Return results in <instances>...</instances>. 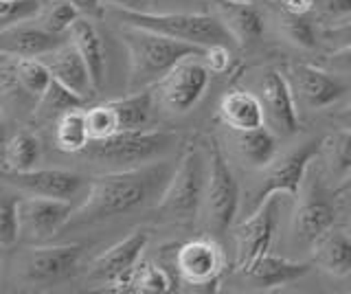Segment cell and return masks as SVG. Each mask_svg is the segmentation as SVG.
Segmentation results:
<instances>
[{"mask_svg":"<svg viewBox=\"0 0 351 294\" xmlns=\"http://www.w3.org/2000/svg\"><path fill=\"white\" fill-rule=\"evenodd\" d=\"M281 211V193L263 200L255 211L235 228V270H246L257 259L270 253Z\"/></svg>","mask_w":351,"mask_h":294,"instance_id":"cell-9","label":"cell"},{"mask_svg":"<svg viewBox=\"0 0 351 294\" xmlns=\"http://www.w3.org/2000/svg\"><path fill=\"white\" fill-rule=\"evenodd\" d=\"M5 182L11 189L27 195H42V198H58L71 200L86 187V178L75 171L66 169H29L3 173Z\"/></svg>","mask_w":351,"mask_h":294,"instance_id":"cell-16","label":"cell"},{"mask_svg":"<svg viewBox=\"0 0 351 294\" xmlns=\"http://www.w3.org/2000/svg\"><path fill=\"white\" fill-rule=\"evenodd\" d=\"M176 290V281L167 270L154 264H138L132 281V292L143 294H165Z\"/></svg>","mask_w":351,"mask_h":294,"instance_id":"cell-34","label":"cell"},{"mask_svg":"<svg viewBox=\"0 0 351 294\" xmlns=\"http://www.w3.org/2000/svg\"><path fill=\"white\" fill-rule=\"evenodd\" d=\"M226 257L213 237H195L176 250V272L182 283L202 290H215L224 275Z\"/></svg>","mask_w":351,"mask_h":294,"instance_id":"cell-13","label":"cell"},{"mask_svg":"<svg viewBox=\"0 0 351 294\" xmlns=\"http://www.w3.org/2000/svg\"><path fill=\"white\" fill-rule=\"evenodd\" d=\"M40 156H42V143H40V138L33 134V132H29V130H20V132H16L5 143L3 173L36 169Z\"/></svg>","mask_w":351,"mask_h":294,"instance_id":"cell-28","label":"cell"},{"mask_svg":"<svg viewBox=\"0 0 351 294\" xmlns=\"http://www.w3.org/2000/svg\"><path fill=\"white\" fill-rule=\"evenodd\" d=\"M71 3L80 9L82 16H86V18H101L104 9H106L104 0H71Z\"/></svg>","mask_w":351,"mask_h":294,"instance_id":"cell-43","label":"cell"},{"mask_svg":"<svg viewBox=\"0 0 351 294\" xmlns=\"http://www.w3.org/2000/svg\"><path fill=\"white\" fill-rule=\"evenodd\" d=\"M55 147L64 154H82L90 145V127H88V114L86 110L73 108L66 110L62 117L55 119Z\"/></svg>","mask_w":351,"mask_h":294,"instance_id":"cell-26","label":"cell"},{"mask_svg":"<svg viewBox=\"0 0 351 294\" xmlns=\"http://www.w3.org/2000/svg\"><path fill=\"white\" fill-rule=\"evenodd\" d=\"M336 189H338V191H351V173H349V176H347V178H345L343 182L338 184Z\"/></svg>","mask_w":351,"mask_h":294,"instance_id":"cell-45","label":"cell"},{"mask_svg":"<svg viewBox=\"0 0 351 294\" xmlns=\"http://www.w3.org/2000/svg\"><path fill=\"white\" fill-rule=\"evenodd\" d=\"M285 77L294 93L296 106H303L307 110H323L336 103L338 99L349 93V82H345L334 71L312 66V64H288L285 66Z\"/></svg>","mask_w":351,"mask_h":294,"instance_id":"cell-12","label":"cell"},{"mask_svg":"<svg viewBox=\"0 0 351 294\" xmlns=\"http://www.w3.org/2000/svg\"><path fill=\"white\" fill-rule=\"evenodd\" d=\"M321 143L323 140H307L263 167L257 187L248 195V213L255 211L263 200L274 193H288L296 198L307 178V171L312 167V160L321 156Z\"/></svg>","mask_w":351,"mask_h":294,"instance_id":"cell-7","label":"cell"},{"mask_svg":"<svg viewBox=\"0 0 351 294\" xmlns=\"http://www.w3.org/2000/svg\"><path fill=\"white\" fill-rule=\"evenodd\" d=\"M239 209V184L233 169L228 167L224 154L215 140L208 143V182L202 204L208 233L219 235L233 224Z\"/></svg>","mask_w":351,"mask_h":294,"instance_id":"cell-8","label":"cell"},{"mask_svg":"<svg viewBox=\"0 0 351 294\" xmlns=\"http://www.w3.org/2000/svg\"><path fill=\"white\" fill-rule=\"evenodd\" d=\"M20 193V191H18ZM5 193L0 202V246L9 250L20 239V195Z\"/></svg>","mask_w":351,"mask_h":294,"instance_id":"cell-35","label":"cell"},{"mask_svg":"<svg viewBox=\"0 0 351 294\" xmlns=\"http://www.w3.org/2000/svg\"><path fill=\"white\" fill-rule=\"evenodd\" d=\"M11 58V56H9ZM16 79L31 99H40L53 82V75L42 58H11Z\"/></svg>","mask_w":351,"mask_h":294,"instance_id":"cell-30","label":"cell"},{"mask_svg":"<svg viewBox=\"0 0 351 294\" xmlns=\"http://www.w3.org/2000/svg\"><path fill=\"white\" fill-rule=\"evenodd\" d=\"M121 42L128 51V84L125 93H141L156 88L176 64L191 56H200L204 49L173 40L156 31L123 25Z\"/></svg>","mask_w":351,"mask_h":294,"instance_id":"cell-2","label":"cell"},{"mask_svg":"<svg viewBox=\"0 0 351 294\" xmlns=\"http://www.w3.org/2000/svg\"><path fill=\"white\" fill-rule=\"evenodd\" d=\"M277 27L281 31V36L288 40L290 45L299 47V49H307V51L316 49L318 36H316L312 23L307 20V16H292V14H285L279 9Z\"/></svg>","mask_w":351,"mask_h":294,"instance_id":"cell-33","label":"cell"},{"mask_svg":"<svg viewBox=\"0 0 351 294\" xmlns=\"http://www.w3.org/2000/svg\"><path fill=\"white\" fill-rule=\"evenodd\" d=\"M82 259L80 244H62V246H36L22 259V275L29 283H58L71 277Z\"/></svg>","mask_w":351,"mask_h":294,"instance_id":"cell-17","label":"cell"},{"mask_svg":"<svg viewBox=\"0 0 351 294\" xmlns=\"http://www.w3.org/2000/svg\"><path fill=\"white\" fill-rule=\"evenodd\" d=\"M75 206L71 200L27 195L20 200V239L29 244L49 242L64 226H69Z\"/></svg>","mask_w":351,"mask_h":294,"instance_id":"cell-14","label":"cell"},{"mask_svg":"<svg viewBox=\"0 0 351 294\" xmlns=\"http://www.w3.org/2000/svg\"><path fill=\"white\" fill-rule=\"evenodd\" d=\"M349 226H351V209H349Z\"/></svg>","mask_w":351,"mask_h":294,"instance_id":"cell-47","label":"cell"},{"mask_svg":"<svg viewBox=\"0 0 351 294\" xmlns=\"http://www.w3.org/2000/svg\"><path fill=\"white\" fill-rule=\"evenodd\" d=\"M219 119L230 130H255L266 125V114L257 93L252 90H230L219 101Z\"/></svg>","mask_w":351,"mask_h":294,"instance_id":"cell-25","label":"cell"},{"mask_svg":"<svg viewBox=\"0 0 351 294\" xmlns=\"http://www.w3.org/2000/svg\"><path fill=\"white\" fill-rule=\"evenodd\" d=\"M165 3H171V0H152V5H165Z\"/></svg>","mask_w":351,"mask_h":294,"instance_id":"cell-46","label":"cell"},{"mask_svg":"<svg viewBox=\"0 0 351 294\" xmlns=\"http://www.w3.org/2000/svg\"><path fill=\"white\" fill-rule=\"evenodd\" d=\"M69 40L77 47V51L82 53V58L86 60L88 69H90V77L97 93L104 88L106 77H108V60H106V49L104 40L99 36V31L93 23V18L82 16L73 29L69 31Z\"/></svg>","mask_w":351,"mask_h":294,"instance_id":"cell-22","label":"cell"},{"mask_svg":"<svg viewBox=\"0 0 351 294\" xmlns=\"http://www.w3.org/2000/svg\"><path fill=\"white\" fill-rule=\"evenodd\" d=\"M327 66L332 71H336V73L351 75V47L334 51L332 56L327 58Z\"/></svg>","mask_w":351,"mask_h":294,"instance_id":"cell-41","label":"cell"},{"mask_svg":"<svg viewBox=\"0 0 351 294\" xmlns=\"http://www.w3.org/2000/svg\"><path fill=\"white\" fill-rule=\"evenodd\" d=\"M42 60L49 66L53 79L60 82L71 93H75L80 99L88 101L97 93L90 77V69H88L86 60L82 58V53L77 51V47L71 40H66L55 51L47 53Z\"/></svg>","mask_w":351,"mask_h":294,"instance_id":"cell-18","label":"cell"},{"mask_svg":"<svg viewBox=\"0 0 351 294\" xmlns=\"http://www.w3.org/2000/svg\"><path fill=\"white\" fill-rule=\"evenodd\" d=\"M149 242L147 231L136 228L114 246H110L104 255H99L93 264L90 279L104 283L112 292H132V281Z\"/></svg>","mask_w":351,"mask_h":294,"instance_id":"cell-10","label":"cell"},{"mask_svg":"<svg viewBox=\"0 0 351 294\" xmlns=\"http://www.w3.org/2000/svg\"><path fill=\"white\" fill-rule=\"evenodd\" d=\"M86 114H88V127H90L93 140H101V138H110L119 134V121H117L112 101L88 108Z\"/></svg>","mask_w":351,"mask_h":294,"instance_id":"cell-36","label":"cell"},{"mask_svg":"<svg viewBox=\"0 0 351 294\" xmlns=\"http://www.w3.org/2000/svg\"><path fill=\"white\" fill-rule=\"evenodd\" d=\"M154 99H156V90H141V93H125V97L114 99V112L119 121V134L132 132V130H145V125L152 119Z\"/></svg>","mask_w":351,"mask_h":294,"instance_id":"cell-27","label":"cell"},{"mask_svg":"<svg viewBox=\"0 0 351 294\" xmlns=\"http://www.w3.org/2000/svg\"><path fill=\"white\" fill-rule=\"evenodd\" d=\"M321 156L336 187L351 173V127H340L321 143Z\"/></svg>","mask_w":351,"mask_h":294,"instance_id":"cell-29","label":"cell"},{"mask_svg":"<svg viewBox=\"0 0 351 294\" xmlns=\"http://www.w3.org/2000/svg\"><path fill=\"white\" fill-rule=\"evenodd\" d=\"M336 121L343 125V127H351V101L336 114Z\"/></svg>","mask_w":351,"mask_h":294,"instance_id":"cell-44","label":"cell"},{"mask_svg":"<svg viewBox=\"0 0 351 294\" xmlns=\"http://www.w3.org/2000/svg\"><path fill=\"white\" fill-rule=\"evenodd\" d=\"M176 143H178V134L169 130H132L110 138L90 140V145L82 154L99 167L117 171L158 160Z\"/></svg>","mask_w":351,"mask_h":294,"instance_id":"cell-4","label":"cell"},{"mask_svg":"<svg viewBox=\"0 0 351 294\" xmlns=\"http://www.w3.org/2000/svg\"><path fill=\"white\" fill-rule=\"evenodd\" d=\"M176 165L154 160L147 165L108 171L88 182V191L80 206H75L69 226H93L112 217L130 215L147 204H156L167 187Z\"/></svg>","mask_w":351,"mask_h":294,"instance_id":"cell-1","label":"cell"},{"mask_svg":"<svg viewBox=\"0 0 351 294\" xmlns=\"http://www.w3.org/2000/svg\"><path fill=\"white\" fill-rule=\"evenodd\" d=\"M82 103H84V99H80L75 93H71L69 88H64L60 82L53 79L47 93L36 101V117L42 119V121H51V119L62 117L66 110L80 108Z\"/></svg>","mask_w":351,"mask_h":294,"instance_id":"cell-32","label":"cell"},{"mask_svg":"<svg viewBox=\"0 0 351 294\" xmlns=\"http://www.w3.org/2000/svg\"><path fill=\"white\" fill-rule=\"evenodd\" d=\"M230 51H228V45H213V47H206L204 53H202V60L208 66V71L215 73V75H222L228 71L230 66Z\"/></svg>","mask_w":351,"mask_h":294,"instance_id":"cell-39","label":"cell"},{"mask_svg":"<svg viewBox=\"0 0 351 294\" xmlns=\"http://www.w3.org/2000/svg\"><path fill=\"white\" fill-rule=\"evenodd\" d=\"M80 18H82V12L71 0H47V3H42L38 25H42L47 31H51V34L69 36V31Z\"/></svg>","mask_w":351,"mask_h":294,"instance_id":"cell-31","label":"cell"},{"mask_svg":"<svg viewBox=\"0 0 351 294\" xmlns=\"http://www.w3.org/2000/svg\"><path fill=\"white\" fill-rule=\"evenodd\" d=\"M316 7H321V0H281L279 9L292 16H310L316 12Z\"/></svg>","mask_w":351,"mask_h":294,"instance_id":"cell-40","label":"cell"},{"mask_svg":"<svg viewBox=\"0 0 351 294\" xmlns=\"http://www.w3.org/2000/svg\"><path fill=\"white\" fill-rule=\"evenodd\" d=\"M255 93L261 99L266 125L277 136H292L299 130V114H296V99L285 73L266 69L257 79Z\"/></svg>","mask_w":351,"mask_h":294,"instance_id":"cell-15","label":"cell"},{"mask_svg":"<svg viewBox=\"0 0 351 294\" xmlns=\"http://www.w3.org/2000/svg\"><path fill=\"white\" fill-rule=\"evenodd\" d=\"M114 12H149L152 0H104Z\"/></svg>","mask_w":351,"mask_h":294,"instance_id":"cell-42","label":"cell"},{"mask_svg":"<svg viewBox=\"0 0 351 294\" xmlns=\"http://www.w3.org/2000/svg\"><path fill=\"white\" fill-rule=\"evenodd\" d=\"M318 40L332 53L351 47V14L345 18L332 20L327 27H323L321 34H318Z\"/></svg>","mask_w":351,"mask_h":294,"instance_id":"cell-38","label":"cell"},{"mask_svg":"<svg viewBox=\"0 0 351 294\" xmlns=\"http://www.w3.org/2000/svg\"><path fill=\"white\" fill-rule=\"evenodd\" d=\"M222 25L239 47L257 45L263 36L261 12L250 0H217V14Z\"/></svg>","mask_w":351,"mask_h":294,"instance_id":"cell-20","label":"cell"},{"mask_svg":"<svg viewBox=\"0 0 351 294\" xmlns=\"http://www.w3.org/2000/svg\"><path fill=\"white\" fill-rule=\"evenodd\" d=\"M42 0H0V29L38 18Z\"/></svg>","mask_w":351,"mask_h":294,"instance_id":"cell-37","label":"cell"},{"mask_svg":"<svg viewBox=\"0 0 351 294\" xmlns=\"http://www.w3.org/2000/svg\"><path fill=\"white\" fill-rule=\"evenodd\" d=\"M121 25H132L141 29L156 31L173 40L186 42L193 47L228 45L230 34L222 20L213 14H189V12H117Z\"/></svg>","mask_w":351,"mask_h":294,"instance_id":"cell-5","label":"cell"},{"mask_svg":"<svg viewBox=\"0 0 351 294\" xmlns=\"http://www.w3.org/2000/svg\"><path fill=\"white\" fill-rule=\"evenodd\" d=\"M208 182V154L202 149L186 147L165 187L160 200L154 204L162 222L191 224L202 211Z\"/></svg>","mask_w":351,"mask_h":294,"instance_id":"cell-3","label":"cell"},{"mask_svg":"<svg viewBox=\"0 0 351 294\" xmlns=\"http://www.w3.org/2000/svg\"><path fill=\"white\" fill-rule=\"evenodd\" d=\"M338 189H329L318 173L310 176L307 171V178L296 195V209L290 224V237L296 246L312 248L316 239L334 226L338 215Z\"/></svg>","mask_w":351,"mask_h":294,"instance_id":"cell-6","label":"cell"},{"mask_svg":"<svg viewBox=\"0 0 351 294\" xmlns=\"http://www.w3.org/2000/svg\"><path fill=\"white\" fill-rule=\"evenodd\" d=\"M69 40V36L51 34L42 25L20 23L0 29V53L11 58H44Z\"/></svg>","mask_w":351,"mask_h":294,"instance_id":"cell-19","label":"cell"},{"mask_svg":"<svg viewBox=\"0 0 351 294\" xmlns=\"http://www.w3.org/2000/svg\"><path fill=\"white\" fill-rule=\"evenodd\" d=\"M208 79H211V71H208L200 53V56H191L176 64L156 86V95L165 110L184 114L202 99Z\"/></svg>","mask_w":351,"mask_h":294,"instance_id":"cell-11","label":"cell"},{"mask_svg":"<svg viewBox=\"0 0 351 294\" xmlns=\"http://www.w3.org/2000/svg\"><path fill=\"white\" fill-rule=\"evenodd\" d=\"M307 270H310V264H299V261H290L285 257L268 253L261 259H257L252 266H248L246 270H239V275L255 290H272L301 279Z\"/></svg>","mask_w":351,"mask_h":294,"instance_id":"cell-21","label":"cell"},{"mask_svg":"<svg viewBox=\"0 0 351 294\" xmlns=\"http://www.w3.org/2000/svg\"><path fill=\"white\" fill-rule=\"evenodd\" d=\"M230 140L239 160L250 169H263L277 158V134L268 125L255 130H230Z\"/></svg>","mask_w":351,"mask_h":294,"instance_id":"cell-23","label":"cell"},{"mask_svg":"<svg viewBox=\"0 0 351 294\" xmlns=\"http://www.w3.org/2000/svg\"><path fill=\"white\" fill-rule=\"evenodd\" d=\"M312 264L332 277L351 275V235L329 228L312 244Z\"/></svg>","mask_w":351,"mask_h":294,"instance_id":"cell-24","label":"cell"}]
</instances>
